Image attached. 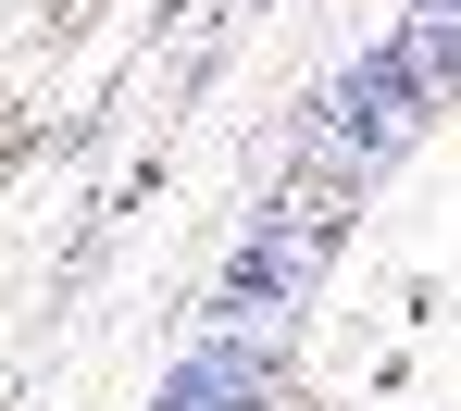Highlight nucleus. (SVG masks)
<instances>
[{
  "instance_id": "1",
  "label": "nucleus",
  "mask_w": 461,
  "mask_h": 411,
  "mask_svg": "<svg viewBox=\"0 0 461 411\" xmlns=\"http://www.w3.org/2000/svg\"><path fill=\"white\" fill-rule=\"evenodd\" d=\"M237 399H262V349H249V336L212 349V362H187V374L162 387V411H237Z\"/></svg>"
},
{
  "instance_id": "2",
  "label": "nucleus",
  "mask_w": 461,
  "mask_h": 411,
  "mask_svg": "<svg viewBox=\"0 0 461 411\" xmlns=\"http://www.w3.org/2000/svg\"><path fill=\"white\" fill-rule=\"evenodd\" d=\"M349 138H375V150L399 138V63H375V76L337 87V150H349Z\"/></svg>"
}]
</instances>
